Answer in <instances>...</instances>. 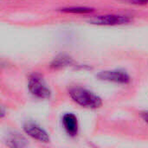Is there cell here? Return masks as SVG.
I'll return each mask as SVG.
<instances>
[{
	"label": "cell",
	"mask_w": 148,
	"mask_h": 148,
	"mask_svg": "<svg viewBox=\"0 0 148 148\" xmlns=\"http://www.w3.org/2000/svg\"><path fill=\"white\" fill-rule=\"evenodd\" d=\"M29 89L31 94L40 99H49L51 95L49 88L39 75H32L29 80Z\"/></svg>",
	"instance_id": "7a4b0ae2"
},
{
	"label": "cell",
	"mask_w": 148,
	"mask_h": 148,
	"mask_svg": "<svg viewBox=\"0 0 148 148\" xmlns=\"http://www.w3.org/2000/svg\"><path fill=\"white\" fill-rule=\"evenodd\" d=\"M132 19L125 15H104L91 18L89 22L97 25H120L128 23Z\"/></svg>",
	"instance_id": "3957f363"
},
{
	"label": "cell",
	"mask_w": 148,
	"mask_h": 148,
	"mask_svg": "<svg viewBox=\"0 0 148 148\" xmlns=\"http://www.w3.org/2000/svg\"><path fill=\"white\" fill-rule=\"evenodd\" d=\"M62 123L68 134L75 136L78 133V121L77 118L73 114H66L62 118Z\"/></svg>",
	"instance_id": "8992f818"
},
{
	"label": "cell",
	"mask_w": 148,
	"mask_h": 148,
	"mask_svg": "<svg viewBox=\"0 0 148 148\" xmlns=\"http://www.w3.org/2000/svg\"><path fill=\"white\" fill-rule=\"evenodd\" d=\"M140 116H141V118L143 119V121H145L147 123H148V111L142 112V113L140 114Z\"/></svg>",
	"instance_id": "30bf717a"
},
{
	"label": "cell",
	"mask_w": 148,
	"mask_h": 148,
	"mask_svg": "<svg viewBox=\"0 0 148 148\" xmlns=\"http://www.w3.org/2000/svg\"><path fill=\"white\" fill-rule=\"evenodd\" d=\"M62 12L65 13H74V14H87L94 11L93 8L88 7H69V8H62L60 10Z\"/></svg>",
	"instance_id": "52a82bcc"
},
{
	"label": "cell",
	"mask_w": 148,
	"mask_h": 148,
	"mask_svg": "<svg viewBox=\"0 0 148 148\" xmlns=\"http://www.w3.org/2000/svg\"><path fill=\"white\" fill-rule=\"evenodd\" d=\"M98 78L103 81L114 82L121 84H127L130 82L129 75L123 70L116 69V70H110V71H103L101 72L98 75Z\"/></svg>",
	"instance_id": "277c9868"
},
{
	"label": "cell",
	"mask_w": 148,
	"mask_h": 148,
	"mask_svg": "<svg viewBox=\"0 0 148 148\" xmlns=\"http://www.w3.org/2000/svg\"><path fill=\"white\" fill-rule=\"evenodd\" d=\"M122 1L127 3L136 4V5H145L148 3V0H122Z\"/></svg>",
	"instance_id": "9c48e42d"
},
{
	"label": "cell",
	"mask_w": 148,
	"mask_h": 148,
	"mask_svg": "<svg viewBox=\"0 0 148 148\" xmlns=\"http://www.w3.org/2000/svg\"><path fill=\"white\" fill-rule=\"evenodd\" d=\"M23 129L27 134H29L30 137H32L35 140H39L41 142H44V143H48L49 141V137L48 134L43 129H42L40 127L36 125L35 123L27 122L24 125Z\"/></svg>",
	"instance_id": "5b68a950"
},
{
	"label": "cell",
	"mask_w": 148,
	"mask_h": 148,
	"mask_svg": "<svg viewBox=\"0 0 148 148\" xmlns=\"http://www.w3.org/2000/svg\"><path fill=\"white\" fill-rule=\"evenodd\" d=\"M71 98L82 107L97 108L101 106V99L94 93L82 88H75L69 91Z\"/></svg>",
	"instance_id": "6da1fadb"
},
{
	"label": "cell",
	"mask_w": 148,
	"mask_h": 148,
	"mask_svg": "<svg viewBox=\"0 0 148 148\" xmlns=\"http://www.w3.org/2000/svg\"><path fill=\"white\" fill-rule=\"evenodd\" d=\"M9 142H11L12 144H10V147H25V140L18 135H12L11 138L10 139Z\"/></svg>",
	"instance_id": "ba28073f"
}]
</instances>
